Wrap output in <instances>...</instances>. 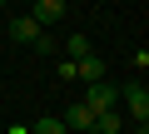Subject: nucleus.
Returning <instances> with one entry per match:
<instances>
[{"mask_svg":"<svg viewBox=\"0 0 149 134\" xmlns=\"http://www.w3.org/2000/svg\"><path fill=\"white\" fill-rule=\"evenodd\" d=\"M90 114H104V109H119V85H109V80H100V85H90L85 90V99H80Z\"/></svg>","mask_w":149,"mask_h":134,"instance_id":"1","label":"nucleus"},{"mask_svg":"<svg viewBox=\"0 0 149 134\" xmlns=\"http://www.w3.org/2000/svg\"><path fill=\"white\" fill-rule=\"evenodd\" d=\"M119 104H124V119H134V124H144V119H149V90H144L139 80L119 90Z\"/></svg>","mask_w":149,"mask_h":134,"instance_id":"2","label":"nucleus"},{"mask_svg":"<svg viewBox=\"0 0 149 134\" xmlns=\"http://www.w3.org/2000/svg\"><path fill=\"white\" fill-rule=\"evenodd\" d=\"M60 15H65V0H35V5H30V20H35L40 30L60 25Z\"/></svg>","mask_w":149,"mask_h":134,"instance_id":"3","label":"nucleus"},{"mask_svg":"<svg viewBox=\"0 0 149 134\" xmlns=\"http://www.w3.org/2000/svg\"><path fill=\"white\" fill-rule=\"evenodd\" d=\"M74 80H85V85H100V80H104V65H100V55H95V50L74 60Z\"/></svg>","mask_w":149,"mask_h":134,"instance_id":"4","label":"nucleus"},{"mask_svg":"<svg viewBox=\"0 0 149 134\" xmlns=\"http://www.w3.org/2000/svg\"><path fill=\"white\" fill-rule=\"evenodd\" d=\"M60 119H65V129H70V134H90V124H95V114H90L85 104H70Z\"/></svg>","mask_w":149,"mask_h":134,"instance_id":"5","label":"nucleus"},{"mask_svg":"<svg viewBox=\"0 0 149 134\" xmlns=\"http://www.w3.org/2000/svg\"><path fill=\"white\" fill-rule=\"evenodd\" d=\"M10 35H15V40H20V45H35V40H40V35H45V30H40V25H35V20H30V15H15V20H10Z\"/></svg>","mask_w":149,"mask_h":134,"instance_id":"6","label":"nucleus"},{"mask_svg":"<svg viewBox=\"0 0 149 134\" xmlns=\"http://www.w3.org/2000/svg\"><path fill=\"white\" fill-rule=\"evenodd\" d=\"M124 129V114L119 109H104V114H95V124H90V134H119Z\"/></svg>","mask_w":149,"mask_h":134,"instance_id":"7","label":"nucleus"},{"mask_svg":"<svg viewBox=\"0 0 149 134\" xmlns=\"http://www.w3.org/2000/svg\"><path fill=\"white\" fill-rule=\"evenodd\" d=\"M90 50H95L90 35H70V40H65V55H70V60H80V55H90Z\"/></svg>","mask_w":149,"mask_h":134,"instance_id":"8","label":"nucleus"},{"mask_svg":"<svg viewBox=\"0 0 149 134\" xmlns=\"http://www.w3.org/2000/svg\"><path fill=\"white\" fill-rule=\"evenodd\" d=\"M30 134H70V129H65V119H35Z\"/></svg>","mask_w":149,"mask_h":134,"instance_id":"9","label":"nucleus"},{"mask_svg":"<svg viewBox=\"0 0 149 134\" xmlns=\"http://www.w3.org/2000/svg\"><path fill=\"white\" fill-rule=\"evenodd\" d=\"M55 45H60L55 35H40V40H35V50H40V55H55Z\"/></svg>","mask_w":149,"mask_h":134,"instance_id":"10","label":"nucleus"},{"mask_svg":"<svg viewBox=\"0 0 149 134\" xmlns=\"http://www.w3.org/2000/svg\"><path fill=\"white\" fill-rule=\"evenodd\" d=\"M119 134H149V124H124Z\"/></svg>","mask_w":149,"mask_h":134,"instance_id":"11","label":"nucleus"},{"mask_svg":"<svg viewBox=\"0 0 149 134\" xmlns=\"http://www.w3.org/2000/svg\"><path fill=\"white\" fill-rule=\"evenodd\" d=\"M5 134H30V129H25V124H10V129H5Z\"/></svg>","mask_w":149,"mask_h":134,"instance_id":"12","label":"nucleus"}]
</instances>
